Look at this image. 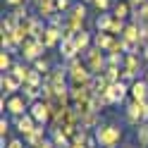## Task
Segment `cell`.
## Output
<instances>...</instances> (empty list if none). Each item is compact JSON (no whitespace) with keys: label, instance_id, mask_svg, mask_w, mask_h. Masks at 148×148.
Instances as JSON below:
<instances>
[{"label":"cell","instance_id":"obj_1","mask_svg":"<svg viewBox=\"0 0 148 148\" xmlns=\"http://www.w3.org/2000/svg\"><path fill=\"white\" fill-rule=\"evenodd\" d=\"M64 67H67V74H69V86H91L93 72L86 67L84 58H74L69 62H64Z\"/></svg>","mask_w":148,"mask_h":148},{"label":"cell","instance_id":"obj_2","mask_svg":"<svg viewBox=\"0 0 148 148\" xmlns=\"http://www.w3.org/2000/svg\"><path fill=\"white\" fill-rule=\"evenodd\" d=\"M93 136H96V143L100 148H117L119 141H122V127L119 124H112V122H108V124H100L98 129H93Z\"/></svg>","mask_w":148,"mask_h":148},{"label":"cell","instance_id":"obj_3","mask_svg":"<svg viewBox=\"0 0 148 148\" xmlns=\"http://www.w3.org/2000/svg\"><path fill=\"white\" fill-rule=\"evenodd\" d=\"M81 58H84L86 67L93 72V77H98V74H103L108 69V53H103L100 48H96V45H93V48H88Z\"/></svg>","mask_w":148,"mask_h":148},{"label":"cell","instance_id":"obj_4","mask_svg":"<svg viewBox=\"0 0 148 148\" xmlns=\"http://www.w3.org/2000/svg\"><path fill=\"white\" fill-rule=\"evenodd\" d=\"M45 50H48V48L41 43V38H29V41H26L22 48H19V55H22L24 62L34 64L38 58H43V55H45Z\"/></svg>","mask_w":148,"mask_h":148},{"label":"cell","instance_id":"obj_5","mask_svg":"<svg viewBox=\"0 0 148 148\" xmlns=\"http://www.w3.org/2000/svg\"><path fill=\"white\" fill-rule=\"evenodd\" d=\"M29 115L36 119V124L48 127L53 119V103H45V100H36L34 105H29Z\"/></svg>","mask_w":148,"mask_h":148},{"label":"cell","instance_id":"obj_6","mask_svg":"<svg viewBox=\"0 0 148 148\" xmlns=\"http://www.w3.org/2000/svg\"><path fill=\"white\" fill-rule=\"evenodd\" d=\"M143 108H146V103H138V100H129V105H127V110H124V119L132 127H138V124H143L146 119H143Z\"/></svg>","mask_w":148,"mask_h":148},{"label":"cell","instance_id":"obj_7","mask_svg":"<svg viewBox=\"0 0 148 148\" xmlns=\"http://www.w3.org/2000/svg\"><path fill=\"white\" fill-rule=\"evenodd\" d=\"M5 98H7V96H5ZM5 112H10L12 117H22V115H26V112H29V103L24 100V96H22V93H14V96H10V98H7Z\"/></svg>","mask_w":148,"mask_h":148},{"label":"cell","instance_id":"obj_8","mask_svg":"<svg viewBox=\"0 0 148 148\" xmlns=\"http://www.w3.org/2000/svg\"><path fill=\"white\" fill-rule=\"evenodd\" d=\"M41 43L45 45L48 50H53V48H58V45L62 43V29H58V26H45V31H43V36H41Z\"/></svg>","mask_w":148,"mask_h":148},{"label":"cell","instance_id":"obj_9","mask_svg":"<svg viewBox=\"0 0 148 148\" xmlns=\"http://www.w3.org/2000/svg\"><path fill=\"white\" fill-rule=\"evenodd\" d=\"M127 96H129V84H127V81L110 84V88H108V98H110V103H112V105L124 103V98H127Z\"/></svg>","mask_w":148,"mask_h":148},{"label":"cell","instance_id":"obj_10","mask_svg":"<svg viewBox=\"0 0 148 148\" xmlns=\"http://www.w3.org/2000/svg\"><path fill=\"white\" fill-rule=\"evenodd\" d=\"M129 100H138V103L148 100V81L143 77L136 79L134 84H129Z\"/></svg>","mask_w":148,"mask_h":148},{"label":"cell","instance_id":"obj_11","mask_svg":"<svg viewBox=\"0 0 148 148\" xmlns=\"http://www.w3.org/2000/svg\"><path fill=\"white\" fill-rule=\"evenodd\" d=\"M22 86H24V84H22V81H17L10 72H3V77H0V88H3V96L10 98V96L17 93V91H22Z\"/></svg>","mask_w":148,"mask_h":148},{"label":"cell","instance_id":"obj_12","mask_svg":"<svg viewBox=\"0 0 148 148\" xmlns=\"http://www.w3.org/2000/svg\"><path fill=\"white\" fill-rule=\"evenodd\" d=\"M45 138H50V129H45L43 124H38L29 136H24V143L29 146V148H36V146H41Z\"/></svg>","mask_w":148,"mask_h":148},{"label":"cell","instance_id":"obj_13","mask_svg":"<svg viewBox=\"0 0 148 148\" xmlns=\"http://www.w3.org/2000/svg\"><path fill=\"white\" fill-rule=\"evenodd\" d=\"M58 48H60L62 62H69V60H74V58H81V53H79V48H77V43H74V38H64Z\"/></svg>","mask_w":148,"mask_h":148},{"label":"cell","instance_id":"obj_14","mask_svg":"<svg viewBox=\"0 0 148 148\" xmlns=\"http://www.w3.org/2000/svg\"><path fill=\"white\" fill-rule=\"evenodd\" d=\"M36 127H38V124H36V119H34L29 112L22 115V117H14V129H17V132H19L22 136H29Z\"/></svg>","mask_w":148,"mask_h":148},{"label":"cell","instance_id":"obj_15","mask_svg":"<svg viewBox=\"0 0 148 148\" xmlns=\"http://www.w3.org/2000/svg\"><path fill=\"white\" fill-rule=\"evenodd\" d=\"M36 5V14L41 17V19L48 22L53 14H58V5H55V0H38V3H34Z\"/></svg>","mask_w":148,"mask_h":148},{"label":"cell","instance_id":"obj_16","mask_svg":"<svg viewBox=\"0 0 148 148\" xmlns=\"http://www.w3.org/2000/svg\"><path fill=\"white\" fill-rule=\"evenodd\" d=\"M74 43H77V48H79V53L84 55L88 48H93V31H88V29H84V31H79L77 36H74Z\"/></svg>","mask_w":148,"mask_h":148},{"label":"cell","instance_id":"obj_17","mask_svg":"<svg viewBox=\"0 0 148 148\" xmlns=\"http://www.w3.org/2000/svg\"><path fill=\"white\" fill-rule=\"evenodd\" d=\"M141 62H146L141 55H134V53H127L124 55V67L122 69H127V72H134V74H141L143 69H141Z\"/></svg>","mask_w":148,"mask_h":148},{"label":"cell","instance_id":"obj_18","mask_svg":"<svg viewBox=\"0 0 148 148\" xmlns=\"http://www.w3.org/2000/svg\"><path fill=\"white\" fill-rule=\"evenodd\" d=\"M112 17L124 19V22L132 17V5H129V0H115V5H112Z\"/></svg>","mask_w":148,"mask_h":148},{"label":"cell","instance_id":"obj_19","mask_svg":"<svg viewBox=\"0 0 148 148\" xmlns=\"http://www.w3.org/2000/svg\"><path fill=\"white\" fill-rule=\"evenodd\" d=\"M29 69H31V64H26V62H14L12 69H10V74H12L17 81L26 84V79H29Z\"/></svg>","mask_w":148,"mask_h":148},{"label":"cell","instance_id":"obj_20","mask_svg":"<svg viewBox=\"0 0 148 148\" xmlns=\"http://www.w3.org/2000/svg\"><path fill=\"white\" fill-rule=\"evenodd\" d=\"M110 43H112V36H110L108 31H93V45H96V48H100L103 53H108Z\"/></svg>","mask_w":148,"mask_h":148},{"label":"cell","instance_id":"obj_21","mask_svg":"<svg viewBox=\"0 0 148 148\" xmlns=\"http://www.w3.org/2000/svg\"><path fill=\"white\" fill-rule=\"evenodd\" d=\"M50 141L55 143V148H67V146L72 143V138L64 136L62 129H50Z\"/></svg>","mask_w":148,"mask_h":148},{"label":"cell","instance_id":"obj_22","mask_svg":"<svg viewBox=\"0 0 148 148\" xmlns=\"http://www.w3.org/2000/svg\"><path fill=\"white\" fill-rule=\"evenodd\" d=\"M110 24H112V12H98L96 31H110Z\"/></svg>","mask_w":148,"mask_h":148},{"label":"cell","instance_id":"obj_23","mask_svg":"<svg viewBox=\"0 0 148 148\" xmlns=\"http://www.w3.org/2000/svg\"><path fill=\"white\" fill-rule=\"evenodd\" d=\"M22 96H24V100L29 105H34L36 100H41V88H34V86H22Z\"/></svg>","mask_w":148,"mask_h":148},{"label":"cell","instance_id":"obj_24","mask_svg":"<svg viewBox=\"0 0 148 148\" xmlns=\"http://www.w3.org/2000/svg\"><path fill=\"white\" fill-rule=\"evenodd\" d=\"M12 55H14V53H10V50H3V53H0V72H10V69H12V64H14Z\"/></svg>","mask_w":148,"mask_h":148},{"label":"cell","instance_id":"obj_25","mask_svg":"<svg viewBox=\"0 0 148 148\" xmlns=\"http://www.w3.org/2000/svg\"><path fill=\"white\" fill-rule=\"evenodd\" d=\"M124 29H127V22L124 19H117V17H112V24H110V36H122L124 34Z\"/></svg>","mask_w":148,"mask_h":148},{"label":"cell","instance_id":"obj_26","mask_svg":"<svg viewBox=\"0 0 148 148\" xmlns=\"http://www.w3.org/2000/svg\"><path fill=\"white\" fill-rule=\"evenodd\" d=\"M136 138H138V146L148 148V122H143V124L136 127Z\"/></svg>","mask_w":148,"mask_h":148},{"label":"cell","instance_id":"obj_27","mask_svg":"<svg viewBox=\"0 0 148 148\" xmlns=\"http://www.w3.org/2000/svg\"><path fill=\"white\" fill-rule=\"evenodd\" d=\"M31 67H34V69H38L41 74H48V72H50V69L55 67V64H50V60H48V58L43 55V58H38V60H36V62L31 64Z\"/></svg>","mask_w":148,"mask_h":148},{"label":"cell","instance_id":"obj_28","mask_svg":"<svg viewBox=\"0 0 148 148\" xmlns=\"http://www.w3.org/2000/svg\"><path fill=\"white\" fill-rule=\"evenodd\" d=\"M91 5H93L98 12H112V5H115V0H93Z\"/></svg>","mask_w":148,"mask_h":148},{"label":"cell","instance_id":"obj_29","mask_svg":"<svg viewBox=\"0 0 148 148\" xmlns=\"http://www.w3.org/2000/svg\"><path fill=\"white\" fill-rule=\"evenodd\" d=\"M55 5H58V12H60V14H67V12L72 10L74 3H72V0H55Z\"/></svg>","mask_w":148,"mask_h":148},{"label":"cell","instance_id":"obj_30","mask_svg":"<svg viewBox=\"0 0 148 148\" xmlns=\"http://www.w3.org/2000/svg\"><path fill=\"white\" fill-rule=\"evenodd\" d=\"M29 0H5V5L10 7V10H14V7H22V5H26Z\"/></svg>","mask_w":148,"mask_h":148},{"label":"cell","instance_id":"obj_31","mask_svg":"<svg viewBox=\"0 0 148 148\" xmlns=\"http://www.w3.org/2000/svg\"><path fill=\"white\" fill-rule=\"evenodd\" d=\"M7 132H10V122H7V119L3 117V119H0V136L5 138V136H7Z\"/></svg>","mask_w":148,"mask_h":148},{"label":"cell","instance_id":"obj_32","mask_svg":"<svg viewBox=\"0 0 148 148\" xmlns=\"http://www.w3.org/2000/svg\"><path fill=\"white\" fill-rule=\"evenodd\" d=\"M7 148H24V143H22V138H12V141L7 143Z\"/></svg>","mask_w":148,"mask_h":148},{"label":"cell","instance_id":"obj_33","mask_svg":"<svg viewBox=\"0 0 148 148\" xmlns=\"http://www.w3.org/2000/svg\"><path fill=\"white\" fill-rule=\"evenodd\" d=\"M36 148H55V143L50 141V138H45V141H43L41 146H36Z\"/></svg>","mask_w":148,"mask_h":148},{"label":"cell","instance_id":"obj_34","mask_svg":"<svg viewBox=\"0 0 148 148\" xmlns=\"http://www.w3.org/2000/svg\"><path fill=\"white\" fill-rule=\"evenodd\" d=\"M141 58H143V60H146V62H148V43H146V45H143V50H141Z\"/></svg>","mask_w":148,"mask_h":148},{"label":"cell","instance_id":"obj_35","mask_svg":"<svg viewBox=\"0 0 148 148\" xmlns=\"http://www.w3.org/2000/svg\"><path fill=\"white\" fill-rule=\"evenodd\" d=\"M143 119L148 122V100H146V108H143Z\"/></svg>","mask_w":148,"mask_h":148},{"label":"cell","instance_id":"obj_36","mask_svg":"<svg viewBox=\"0 0 148 148\" xmlns=\"http://www.w3.org/2000/svg\"><path fill=\"white\" fill-rule=\"evenodd\" d=\"M143 79H146V81H148V69H146V72H143Z\"/></svg>","mask_w":148,"mask_h":148},{"label":"cell","instance_id":"obj_37","mask_svg":"<svg viewBox=\"0 0 148 148\" xmlns=\"http://www.w3.org/2000/svg\"><path fill=\"white\" fill-rule=\"evenodd\" d=\"M122 148H134V146H122Z\"/></svg>","mask_w":148,"mask_h":148}]
</instances>
